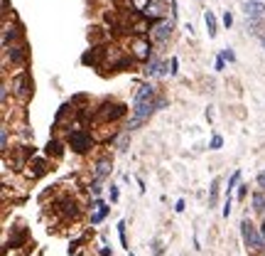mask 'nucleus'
<instances>
[{"label": "nucleus", "mask_w": 265, "mask_h": 256, "mask_svg": "<svg viewBox=\"0 0 265 256\" xmlns=\"http://www.w3.org/2000/svg\"><path fill=\"white\" fill-rule=\"evenodd\" d=\"M174 28H177V20L174 17H162V20H155L153 28H150V42L155 44V52H162L169 44V40L174 37Z\"/></svg>", "instance_id": "f257e3e1"}, {"label": "nucleus", "mask_w": 265, "mask_h": 256, "mask_svg": "<svg viewBox=\"0 0 265 256\" xmlns=\"http://www.w3.org/2000/svg\"><path fill=\"white\" fill-rule=\"evenodd\" d=\"M241 239H243V246L253 251V254H265V239L263 234H260V227L258 224H253V219L246 214L243 219H241Z\"/></svg>", "instance_id": "f03ea898"}, {"label": "nucleus", "mask_w": 265, "mask_h": 256, "mask_svg": "<svg viewBox=\"0 0 265 256\" xmlns=\"http://www.w3.org/2000/svg\"><path fill=\"white\" fill-rule=\"evenodd\" d=\"M5 79H8V84L13 89V96L20 101V104H27V101L32 99V94H35V79H32L30 69H20L13 79H10V76H5Z\"/></svg>", "instance_id": "7ed1b4c3"}, {"label": "nucleus", "mask_w": 265, "mask_h": 256, "mask_svg": "<svg viewBox=\"0 0 265 256\" xmlns=\"http://www.w3.org/2000/svg\"><path fill=\"white\" fill-rule=\"evenodd\" d=\"M128 116V106L121 101L103 99L101 104H96V121L98 123H118Z\"/></svg>", "instance_id": "20e7f679"}, {"label": "nucleus", "mask_w": 265, "mask_h": 256, "mask_svg": "<svg viewBox=\"0 0 265 256\" xmlns=\"http://www.w3.org/2000/svg\"><path fill=\"white\" fill-rule=\"evenodd\" d=\"M64 141H67V148H69L71 153H76V156H89L96 148V138H94V133L89 128L71 131V133H67Z\"/></svg>", "instance_id": "39448f33"}, {"label": "nucleus", "mask_w": 265, "mask_h": 256, "mask_svg": "<svg viewBox=\"0 0 265 256\" xmlns=\"http://www.w3.org/2000/svg\"><path fill=\"white\" fill-rule=\"evenodd\" d=\"M10 64L17 69H27L30 64V47L27 42H17L8 49H3V74H8Z\"/></svg>", "instance_id": "423d86ee"}, {"label": "nucleus", "mask_w": 265, "mask_h": 256, "mask_svg": "<svg viewBox=\"0 0 265 256\" xmlns=\"http://www.w3.org/2000/svg\"><path fill=\"white\" fill-rule=\"evenodd\" d=\"M128 52H130V57L135 59V64H148L155 55V44L150 42L148 35H133L130 44H128Z\"/></svg>", "instance_id": "0eeeda50"}, {"label": "nucleus", "mask_w": 265, "mask_h": 256, "mask_svg": "<svg viewBox=\"0 0 265 256\" xmlns=\"http://www.w3.org/2000/svg\"><path fill=\"white\" fill-rule=\"evenodd\" d=\"M17 42H25V28L17 17H5L3 20V49L13 47Z\"/></svg>", "instance_id": "6e6552de"}, {"label": "nucleus", "mask_w": 265, "mask_h": 256, "mask_svg": "<svg viewBox=\"0 0 265 256\" xmlns=\"http://www.w3.org/2000/svg\"><path fill=\"white\" fill-rule=\"evenodd\" d=\"M113 172V158L111 156H98L91 160V180L106 183Z\"/></svg>", "instance_id": "1a4fd4ad"}, {"label": "nucleus", "mask_w": 265, "mask_h": 256, "mask_svg": "<svg viewBox=\"0 0 265 256\" xmlns=\"http://www.w3.org/2000/svg\"><path fill=\"white\" fill-rule=\"evenodd\" d=\"M67 145V141H62L59 136H52L49 141H47V145H44V156L49 158V160H59V158L64 156V148Z\"/></svg>", "instance_id": "9d476101"}, {"label": "nucleus", "mask_w": 265, "mask_h": 256, "mask_svg": "<svg viewBox=\"0 0 265 256\" xmlns=\"http://www.w3.org/2000/svg\"><path fill=\"white\" fill-rule=\"evenodd\" d=\"M243 15H246V20H265V3L246 0L243 3Z\"/></svg>", "instance_id": "9b49d317"}, {"label": "nucleus", "mask_w": 265, "mask_h": 256, "mask_svg": "<svg viewBox=\"0 0 265 256\" xmlns=\"http://www.w3.org/2000/svg\"><path fill=\"white\" fill-rule=\"evenodd\" d=\"M162 62L165 59H160V52H155L153 55V59L145 64V69H142V74H145V79H160V69H162Z\"/></svg>", "instance_id": "f8f14e48"}, {"label": "nucleus", "mask_w": 265, "mask_h": 256, "mask_svg": "<svg viewBox=\"0 0 265 256\" xmlns=\"http://www.w3.org/2000/svg\"><path fill=\"white\" fill-rule=\"evenodd\" d=\"M108 214H111V202H103V204H98L96 210H91V214H89L91 227H98V224H101Z\"/></svg>", "instance_id": "ddd939ff"}, {"label": "nucleus", "mask_w": 265, "mask_h": 256, "mask_svg": "<svg viewBox=\"0 0 265 256\" xmlns=\"http://www.w3.org/2000/svg\"><path fill=\"white\" fill-rule=\"evenodd\" d=\"M111 145L118 150V153H126L128 148H130V131H128V128H121L118 136H115V141H113Z\"/></svg>", "instance_id": "4468645a"}, {"label": "nucleus", "mask_w": 265, "mask_h": 256, "mask_svg": "<svg viewBox=\"0 0 265 256\" xmlns=\"http://www.w3.org/2000/svg\"><path fill=\"white\" fill-rule=\"evenodd\" d=\"M251 204H253V212L265 217V192L263 190H255L251 195Z\"/></svg>", "instance_id": "2eb2a0df"}, {"label": "nucleus", "mask_w": 265, "mask_h": 256, "mask_svg": "<svg viewBox=\"0 0 265 256\" xmlns=\"http://www.w3.org/2000/svg\"><path fill=\"white\" fill-rule=\"evenodd\" d=\"M0 150L3 156H10V126L8 123L0 126Z\"/></svg>", "instance_id": "dca6fc26"}, {"label": "nucleus", "mask_w": 265, "mask_h": 256, "mask_svg": "<svg viewBox=\"0 0 265 256\" xmlns=\"http://www.w3.org/2000/svg\"><path fill=\"white\" fill-rule=\"evenodd\" d=\"M204 25H207V32H209V40H214L219 35V25H216V15L211 13V10L204 13Z\"/></svg>", "instance_id": "f3484780"}, {"label": "nucleus", "mask_w": 265, "mask_h": 256, "mask_svg": "<svg viewBox=\"0 0 265 256\" xmlns=\"http://www.w3.org/2000/svg\"><path fill=\"white\" fill-rule=\"evenodd\" d=\"M219 195H221V177H214V180H211V187H209V210L216 207Z\"/></svg>", "instance_id": "a211bd4d"}, {"label": "nucleus", "mask_w": 265, "mask_h": 256, "mask_svg": "<svg viewBox=\"0 0 265 256\" xmlns=\"http://www.w3.org/2000/svg\"><path fill=\"white\" fill-rule=\"evenodd\" d=\"M238 185H241V170H233L231 177H228V183H226V187H223V192L233 195V190H238Z\"/></svg>", "instance_id": "6ab92c4d"}, {"label": "nucleus", "mask_w": 265, "mask_h": 256, "mask_svg": "<svg viewBox=\"0 0 265 256\" xmlns=\"http://www.w3.org/2000/svg\"><path fill=\"white\" fill-rule=\"evenodd\" d=\"M126 227H128V222H126V219H121V222H118V239H121V246L130 251V246H128V234H126Z\"/></svg>", "instance_id": "aec40b11"}, {"label": "nucleus", "mask_w": 265, "mask_h": 256, "mask_svg": "<svg viewBox=\"0 0 265 256\" xmlns=\"http://www.w3.org/2000/svg\"><path fill=\"white\" fill-rule=\"evenodd\" d=\"M150 251H153V256H162L165 254V242L160 237H155L153 242H150Z\"/></svg>", "instance_id": "412c9836"}, {"label": "nucleus", "mask_w": 265, "mask_h": 256, "mask_svg": "<svg viewBox=\"0 0 265 256\" xmlns=\"http://www.w3.org/2000/svg\"><path fill=\"white\" fill-rule=\"evenodd\" d=\"M221 148H223V136H221V133H211L209 150H221Z\"/></svg>", "instance_id": "4be33fe9"}, {"label": "nucleus", "mask_w": 265, "mask_h": 256, "mask_svg": "<svg viewBox=\"0 0 265 256\" xmlns=\"http://www.w3.org/2000/svg\"><path fill=\"white\" fill-rule=\"evenodd\" d=\"M118 199H121V187L115 185V183H111L108 185V202L111 204H118Z\"/></svg>", "instance_id": "5701e85b"}, {"label": "nucleus", "mask_w": 265, "mask_h": 256, "mask_svg": "<svg viewBox=\"0 0 265 256\" xmlns=\"http://www.w3.org/2000/svg\"><path fill=\"white\" fill-rule=\"evenodd\" d=\"M150 3H153V0H130V8H133L138 15H142L145 10H148V5H150Z\"/></svg>", "instance_id": "b1692460"}, {"label": "nucleus", "mask_w": 265, "mask_h": 256, "mask_svg": "<svg viewBox=\"0 0 265 256\" xmlns=\"http://www.w3.org/2000/svg\"><path fill=\"white\" fill-rule=\"evenodd\" d=\"M219 55H221L228 64H233V62H236V52H233L231 47H223V49H219Z\"/></svg>", "instance_id": "393cba45"}, {"label": "nucleus", "mask_w": 265, "mask_h": 256, "mask_svg": "<svg viewBox=\"0 0 265 256\" xmlns=\"http://www.w3.org/2000/svg\"><path fill=\"white\" fill-rule=\"evenodd\" d=\"M231 210H233V197H231V195H226V199H223V210H221L223 219H228V214H231Z\"/></svg>", "instance_id": "a878e982"}, {"label": "nucleus", "mask_w": 265, "mask_h": 256, "mask_svg": "<svg viewBox=\"0 0 265 256\" xmlns=\"http://www.w3.org/2000/svg\"><path fill=\"white\" fill-rule=\"evenodd\" d=\"M169 74L172 76L180 74V57H169Z\"/></svg>", "instance_id": "bb28decb"}, {"label": "nucleus", "mask_w": 265, "mask_h": 256, "mask_svg": "<svg viewBox=\"0 0 265 256\" xmlns=\"http://www.w3.org/2000/svg\"><path fill=\"white\" fill-rule=\"evenodd\" d=\"M236 197H238V202H243V199L248 197V185H246V183H241V185H238Z\"/></svg>", "instance_id": "cd10ccee"}, {"label": "nucleus", "mask_w": 265, "mask_h": 256, "mask_svg": "<svg viewBox=\"0 0 265 256\" xmlns=\"http://www.w3.org/2000/svg\"><path fill=\"white\" fill-rule=\"evenodd\" d=\"M223 28H226V30L233 28V13H231V10H226V13H223Z\"/></svg>", "instance_id": "c85d7f7f"}, {"label": "nucleus", "mask_w": 265, "mask_h": 256, "mask_svg": "<svg viewBox=\"0 0 265 256\" xmlns=\"http://www.w3.org/2000/svg\"><path fill=\"white\" fill-rule=\"evenodd\" d=\"M255 185H258V190H263L265 192V170H260L258 175H255Z\"/></svg>", "instance_id": "c756f323"}, {"label": "nucleus", "mask_w": 265, "mask_h": 256, "mask_svg": "<svg viewBox=\"0 0 265 256\" xmlns=\"http://www.w3.org/2000/svg\"><path fill=\"white\" fill-rule=\"evenodd\" d=\"M214 69H216V71H226V59H223L221 55H219L216 62H214Z\"/></svg>", "instance_id": "7c9ffc66"}, {"label": "nucleus", "mask_w": 265, "mask_h": 256, "mask_svg": "<svg viewBox=\"0 0 265 256\" xmlns=\"http://www.w3.org/2000/svg\"><path fill=\"white\" fill-rule=\"evenodd\" d=\"M79 246H81V239H74V242L69 244V256L79 254Z\"/></svg>", "instance_id": "2f4dec72"}, {"label": "nucleus", "mask_w": 265, "mask_h": 256, "mask_svg": "<svg viewBox=\"0 0 265 256\" xmlns=\"http://www.w3.org/2000/svg\"><path fill=\"white\" fill-rule=\"evenodd\" d=\"M184 207H187V202H184V199H177V204H174V212H184Z\"/></svg>", "instance_id": "473e14b6"}, {"label": "nucleus", "mask_w": 265, "mask_h": 256, "mask_svg": "<svg viewBox=\"0 0 265 256\" xmlns=\"http://www.w3.org/2000/svg\"><path fill=\"white\" fill-rule=\"evenodd\" d=\"M98 254H101V256H113V251L108 249V246H106V244H103V246L98 249Z\"/></svg>", "instance_id": "72a5a7b5"}, {"label": "nucleus", "mask_w": 265, "mask_h": 256, "mask_svg": "<svg viewBox=\"0 0 265 256\" xmlns=\"http://www.w3.org/2000/svg\"><path fill=\"white\" fill-rule=\"evenodd\" d=\"M258 227H260V234H263V239H265V217L260 219V224H258Z\"/></svg>", "instance_id": "f704fd0d"}, {"label": "nucleus", "mask_w": 265, "mask_h": 256, "mask_svg": "<svg viewBox=\"0 0 265 256\" xmlns=\"http://www.w3.org/2000/svg\"><path fill=\"white\" fill-rule=\"evenodd\" d=\"M258 42H260V47H263V52H265V32L260 35V37H258Z\"/></svg>", "instance_id": "c9c22d12"}, {"label": "nucleus", "mask_w": 265, "mask_h": 256, "mask_svg": "<svg viewBox=\"0 0 265 256\" xmlns=\"http://www.w3.org/2000/svg\"><path fill=\"white\" fill-rule=\"evenodd\" d=\"M128 256H135V254H133V251H128Z\"/></svg>", "instance_id": "e433bc0d"}, {"label": "nucleus", "mask_w": 265, "mask_h": 256, "mask_svg": "<svg viewBox=\"0 0 265 256\" xmlns=\"http://www.w3.org/2000/svg\"><path fill=\"white\" fill-rule=\"evenodd\" d=\"M74 256H84V254H74Z\"/></svg>", "instance_id": "4c0bfd02"}, {"label": "nucleus", "mask_w": 265, "mask_h": 256, "mask_svg": "<svg viewBox=\"0 0 265 256\" xmlns=\"http://www.w3.org/2000/svg\"><path fill=\"white\" fill-rule=\"evenodd\" d=\"M258 256H265V254H258Z\"/></svg>", "instance_id": "58836bf2"}, {"label": "nucleus", "mask_w": 265, "mask_h": 256, "mask_svg": "<svg viewBox=\"0 0 265 256\" xmlns=\"http://www.w3.org/2000/svg\"><path fill=\"white\" fill-rule=\"evenodd\" d=\"M260 3H265V0H260Z\"/></svg>", "instance_id": "ea45409f"}]
</instances>
